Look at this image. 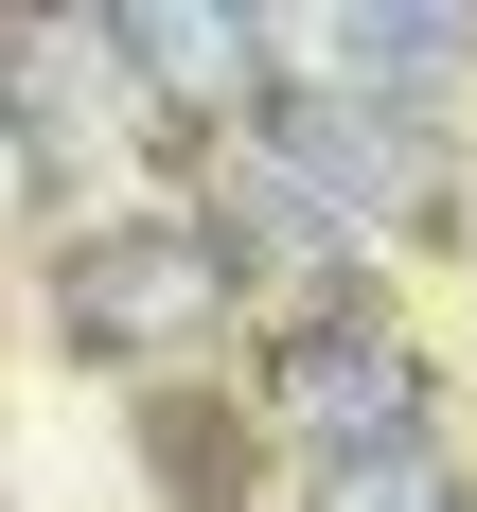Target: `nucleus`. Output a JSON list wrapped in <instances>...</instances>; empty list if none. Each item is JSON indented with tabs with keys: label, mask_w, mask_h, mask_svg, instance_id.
<instances>
[{
	"label": "nucleus",
	"mask_w": 477,
	"mask_h": 512,
	"mask_svg": "<svg viewBox=\"0 0 477 512\" xmlns=\"http://www.w3.org/2000/svg\"><path fill=\"white\" fill-rule=\"evenodd\" d=\"M124 53H142L159 106H230V124H265V18H124Z\"/></svg>",
	"instance_id": "6"
},
{
	"label": "nucleus",
	"mask_w": 477,
	"mask_h": 512,
	"mask_svg": "<svg viewBox=\"0 0 477 512\" xmlns=\"http://www.w3.org/2000/svg\"><path fill=\"white\" fill-rule=\"evenodd\" d=\"M230 195H248L283 248L407 230V212H424V124H389V106H336V89H283L248 142H230Z\"/></svg>",
	"instance_id": "1"
},
{
	"label": "nucleus",
	"mask_w": 477,
	"mask_h": 512,
	"mask_svg": "<svg viewBox=\"0 0 477 512\" xmlns=\"http://www.w3.org/2000/svg\"><path fill=\"white\" fill-rule=\"evenodd\" d=\"M318 512H460V477L424 442H389V460H318Z\"/></svg>",
	"instance_id": "7"
},
{
	"label": "nucleus",
	"mask_w": 477,
	"mask_h": 512,
	"mask_svg": "<svg viewBox=\"0 0 477 512\" xmlns=\"http://www.w3.org/2000/svg\"><path fill=\"white\" fill-rule=\"evenodd\" d=\"M53 318H71V354H124V371L212 354L230 336V230L212 212H106L89 248L53 265Z\"/></svg>",
	"instance_id": "2"
},
{
	"label": "nucleus",
	"mask_w": 477,
	"mask_h": 512,
	"mask_svg": "<svg viewBox=\"0 0 477 512\" xmlns=\"http://www.w3.org/2000/svg\"><path fill=\"white\" fill-rule=\"evenodd\" d=\"M460 18H318V89L336 106H389V124H407L424 89H442V71H460Z\"/></svg>",
	"instance_id": "5"
},
{
	"label": "nucleus",
	"mask_w": 477,
	"mask_h": 512,
	"mask_svg": "<svg viewBox=\"0 0 477 512\" xmlns=\"http://www.w3.org/2000/svg\"><path fill=\"white\" fill-rule=\"evenodd\" d=\"M265 407L301 424L318 460H389V442H424V354L389 336V318H318V336H283Z\"/></svg>",
	"instance_id": "3"
},
{
	"label": "nucleus",
	"mask_w": 477,
	"mask_h": 512,
	"mask_svg": "<svg viewBox=\"0 0 477 512\" xmlns=\"http://www.w3.org/2000/svg\"><path fill=\"white\" fill-rule=\"evenodd\" d=\"M0 124L71 177V159H106V124H124V18H71V36H0Z\"/></svg>",
	"instance_id": "4"
}]
</instances>
